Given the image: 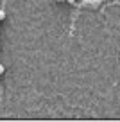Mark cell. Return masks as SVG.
<instances>
[{
    "label": "cell",
    "mask_w": 120,
    "mask_h": 122,
    "mask_svg": "<svg viewBox=\"0 0 120 122\" xmlns=\"http://www.w3.org/2000/svg\"><path fill=\"white\" fill-rule=\"evenodd\" d=\"M4 18H5V13H4V11H0V22H2Z\"/></svg>",
    "instance_id": "7a4b0ae2"
},
{
    "label": "cell",
    "mask_w": 120,
    "mask_h": 122,
    "mask_svg": "<svg viewBox=\"0 0 120 122\" xmlns=\"http://www.w3.org/2000/svg\"><path fill=\"white\" fill-rule=\"evenodd\" d=\"M4 70H5V68H4V65H0V76L4 74Z\"/></svg>",
    "instance_id": "3957f363"
},
{
    "label": "cell",
    "mask_w": 120,
    "mask_h": 122,
    "mask_svg": "<svg viewBox=\"0 0 120 122\" xmlns=\"http://www.w3.org/2000/svg\"><path fill=\"white\" fill-rule=\"evenodd\" d=\"M57 2H63V0H57Z\"/></svg>",
    "instance_id": "5b68a950"
},
{
    "label": "cell",
    "mask_w": 120,
    "mask_h": 122,
    "mask_svg": "<svg viewBox=\"0 0 120 122\" xmlns=\"http://www.w3.org/2000/svg\"><path fill=\"white\" fill-rule=\"evenodd\" d=\"M68 2H75V0H68Z\"/></svg>",
    "instance_id": "277c9868"
},
{
    "label": "cell",
    "mask_w": 120,
    "mask_h": 122,
    "mask_svg": "<svg viewBox=\"0 0 120 122\" xmlns=\"http://www.w3.org/2000/svg\"><path fill=\"white\" fill-rule=\"evenodd\" d=\"M100 0H84V4H91V5H97Z\"/></svg>",
    "instance_id": "6da1fadb"
}]
</instances>
